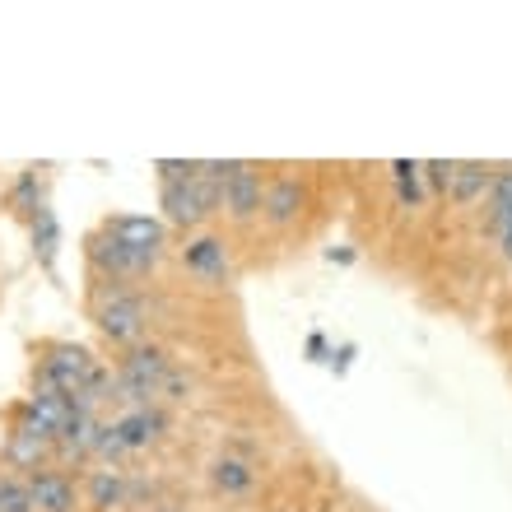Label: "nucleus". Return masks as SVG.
<instances>
[{"mask_svg": "<svg viewBox=\"0 0 512 512\" xmlns=\"http://www.w3.org/2000/svg\"><path fill=\"white\" fill-rule=\"evenodd\" d=\"M219 210V182L196 163V173L182 182H163V215L177 229H196L201 219H210Z\"/></svg>", "mask_w": 512, "mask_h": 512, "instance_id": "1", "label": "nucleus"}, {"mask_svg": "<svg viewBox=\"0 0 512 512\" xmlns=\"http://www.w3.org/2000/svg\"><path fill=\"white\" fill-rule=\"evenodd\" d=\"M201 168L219 182V205H224L238 224H247L252 215H261L266 187H261V177L252 173V163H201Z\"/></svg>", "mask_w": 512, "mask_h": 512, "instance_id": "2", "label": "nucleus"}, {"mask_svg": "<svg viewBox=\"0 0 512 512\" xmlns=\"http://www.w3.org/2000/svg\"><path fill=\"white\" fill-rule=\"evenodd\" d=\"M215 485L229 489V494H243V489H252V471H247L243 461L224 457V461H215Z\"/></svg>", "mask_w": 512, "mask_h": 512, "instance_id": "14", "label": "nucleus"}, {"mask_svg": "<svg viewBox=\"0 0 512 512\" xmlns=\"http://www.w3.org/2000/svg\"><path fill=\"white\" fill-rule=\"evenodd\" d=\"M494 233H499V238H503V256H508V261H512V219H503V224H499V229H494Z\"/></svg>", "mask_w": 512, "mask_h": 512, "instance_id": "17", "label": "nucleus"}, {"mask_svg": "<svg viewBox=\"0 0 512 512\" xmlns=\"http://www.w3.org/2000/svg\"><path fill=\"white\" fill-rule=\"evenodd\" d=\"M89 494H94L98 508L122 503V475H117V471H94V480H89Z\"/></svg>", "mask_w": 512, "mask_h": 512, "instance_id": "16", "label": "nucleus"}, {"mask_svg": "<svg viewBox=\"0 0 512 512\" xmlns=\"http://www.w3.org/2000/svg\"><path fill=\"white\" fill-rule=\"evenodd\" d=\"M489 168H480V163H452V196L457 201H475V196H489Z\"/></svg>", "mask_w": 512, "mask_h": 512, "instance_id": "12", "label": "nucleus"}, {"mask_svg": "<svg viewBox=\"0 0 512 512\" xmlns=\"http://www.w3.org/2000/svg\"><path fill=\"white\" fill-rule=\"evenodd\" d=\"M98 326L112 340H135L145 331V303L126 289H108V294H98Z\"/></svg>", "mask_w": 512, "mask_h": 512, "instance_id": "5", "label": "nucleus"}, {"mask_svg": "<svg viewBox=\"0 0 512 512\" xmlns=\"http://www.w3.org/2000/svg\"><path fill=\"white\" fill-rule=\"evenodd\" d=\"M0 512H33V499H28V480L0 475Z\"/></svg>", "mask_w": 512, "mask_h": 512, "instance_id": "15", "label": "nucleus"}, {"mask_svg": "<svg viewBox=\"0 0 512 512\" xmlns=\"http://www.w3.org/2000/svg\"><path fill=\"white\" fill-rule=\"evenodd\" d=\"M261 210H266V219L275 224V229L294 224L298 210H303V187H298L294 177H280V182H270V187H266V201H261Z\"/></svg>", "mask_w": 512, "mask_h": 512, "instance_id": "9", "label": "nucleus"}, {"mask_svg": "<svg viewBox=\"0 0 512 512\" xmlns=\"http://www.w3.org/2000/svg\"><path fill=\"white\" fill-rule=\"evenodd\" d=\"M163 429V415H154V410H131L126 419H117L112 424V433H117V443H122V452H131V447H145L154 433Z\"/></svg>", "mask_w": 512, "mask_h": 512, "instance_id": "11", "label": "nucleus"}, {"mask_svg": "<svg viewBox=\"0 0 512 512\" xmlns=\"http://www.w3.org/2000/svg\"><path fill=\"white\" fill-rule=\"evenodd\" d=\"M163 387H168V359H163V350L126 354L122 373H117V391H122L126 401H135L140 410H145V401H154Z\"/></svg>", "mask_w": 512, "mask_h": 512, "instance_id": "3", "label": "nucleus"}, {"mask_svg": "<svg viewBox=\"0 0 512 512\" xmlns=\"http://www.w3.org/2000/svg\"><path fill=\"white\" fill-rule=\"evenodd\" d=\"M94 373H98L94 354L80 350V345H52L47 359H42V382L56 387V391H66V396H75V391L89 387Z\"/></svg>", "mask_w": 512, "mask_h": 512, "instance_id": "4", "label": "nucleus"}, {"mask_svg": "<svg viewBox=\"0 0 512 512\" xmlns=\"http://www.w3.org/2000/svg\"><path fill=\"white\" fill-rule=\"evenodd\" d=\"M503 219H512V168L489 182V229H499Z\"/></svg>", "mask_w": 512, "mask_h": 512, "instance_id": "13", "label": "nucleus"}, {"mask_svg": "<svg viewBox=\"0 0 512 512\" xmlns=\"http://www.w3.org/2000/svg\"><path fill=\"white\" fill-rule=\"evenodd\" d=\"M47 447H52V433H42L33 419L24 415V424L10 433V443H5V457L14 466H24V471H38V461L47 457Z\"/></svg>", "mask_w": 512, "mask_h": 512, "instance_id": "8", "label": "nucleus"}, {"mask_svg": "<svg viewBox=\"0 0 512 512\" xmlns=\"http://www.w3.org/2000/svg\"><path fill=\"white\" fill-rule=\"evenodd\" d=\"M108 233L117 243H126L135 256L145 261H159V247H163V224L149 215H122V219H108Z\"/></svg>", "mask_w": 512, "mask_h": 512, "instance_id": "7", "label": "nucleus"}, {"mask_svg": "<svg viewBox=\"0 0 512 512\" xmlns=\"http://www.w3.org/2000/svg\"><path fill=\"white\" fill-rule=\"evenodd\" d=\"M28 499L33 512H75L80 494H75V480L61 471H33L28 475Z\"/></svg>", "mask_w": 512, "mask_h": 512, "instance_id": "6", "label": "nucleus"}, {"mask_svg": "<svg viewBox=\"0 0 512 512\" xmlns=\"http://www.w3.org/2000/svg\"><path fill=\"white\" fill-rule=\"evenodd\" d=\"M182 261H187V270H196L201 280H224V275H229V252H224L219 238H196V243H187Z\"/></svg>", "mask_w": 512, "mask_h": 512, "instance_id": "10", "label": "nucleus"}]
</instances>
